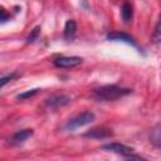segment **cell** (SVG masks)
Instances as JSON below:
<instances>
[{"instance_id": "9", "label": "cell", "mask_w": 161, "mask_h": 161, "mask_svg": "<svg viewBox=\"0 0 161 161\" xmlns=\"http://www.w3.org/2000/svg\"><path fill=\"white\" fill-rule=\"evenodd\" d=\"M150 141L158 148H161V123H157L150 133Z\"/></svg>"}, {"instance_id": "14", "label": "cell", "mask_w": 161, "mask_h": 161, "mask_svg": "<svg viewBox=\"0 0 161 161\" xmlns=\"http://www.w3.org/2000/svg\"><path fill=\"white\" fill-rule=\"evenodd\" d=\"M38 91L39 89H30V91H26V92H23V93H20V94H18L16 96V99H19V101H23V99H26V98H29V97H33L34 94H36L38 93Z\"/></svg>"}, {"instance_id": "4", "label": "cell", "mask_w": 161, "mask_h": 161, "mask_svg": "<svg viewBox=\"0 0 161 161\" xmlns=\"http://www.w3.org/2000/svg\"><path fill=\"white\" fill-rule=\"evenodd\" d=\"M70 102V97L67 94H54L45 99V107L48 109H57Z\"/></svg>"}, {"instance_id": "5", "label": "cell", "mask_w": 161, "mask_h": 161, "mask_svg": "<svg viewBox=\"0 0 161 161\" xmlns=\"http://www.w3.org/2000/svg\"><path fill=\"white\" fill-rule=\"evenodd\" d=\"M83 136H84L86 138L104 140V138H108V137L113 136V132H112L111 128H107V127H94V128L88 130Z\"/></svg>"}, {"instance_id": "12", "label": "cell", "mask_w": 161, "mask_h": 161, "mask_svg": "<svg viewBox=\"0 0 161 161\" xmlns=\"http://www.w3.org/2000/svg\"><path fill=\"white\" fill-rule=\"evenodd\" d=\"M152 42L153 43H160L161 42V16H160L158 23L155 28V31H153V35H152Z\"/></svg>"}, {"instance_id": "15", "label": "cell", "mask_w": 161, "mask_h": 161, "mask_svg": "<svg viewBox=\"0 0 161 161\" xmlns=\"http://www.w3.org/2000/svg\"><path fill=\"white\" fill-rule=\"evenodd\" d=\"M16 75H18L16 73H11V74H9V75H6V77H3V78H1V80H0V87L3 88V87H4V86L8 83V82L13 80V79H14Z\"/></svg>"}, {"instance_id": "7", "label": "cell", "mask_w": 161, "mask_h": 161, "mask_svg": "<svg viewBox=\"0 0 161 161\" xmlns=\"http://www.w3.org/2000/svg\"><path fill=\"white\" fill-rule=\"evenodd\" d=\"M107 39L108 40H114V42H125L132 47H136V43L133 40V38L126 33H121V31H114V33H109L107 34Z\"/></svg>"}, {"instance_id": "3", "label": "cell", "mask_w": 161, "mask_h": 161, "mask_svg": "<svg viewBox=\"0 0 161 161\" xmlns=\"http://www.w3.org/2000/svg\"><path fill=\"white\" fill-rule=\"evenodd\" d=\"M102 150H106V151H109V152H114V153H118L123 157H127L130 155H132L135 152V148L133 147H130L127 145H123V143H118V142H112V143H106V145H102L101 146Z\"/></svg>"}, {"instance_id": "13", "label": "cell", "mask_w": 161, "mask_h": 161, "mask_svg": "<svg viewBox=\"0 0 161 161\" xmlns=\"http://www.w3.org/2000/svg\"><path fill=\"white\" fill-rule=\"evenodd\" d=\"M39 34H40V26H35V28L31 30V33L29 34V36L26 38V43H28V44H30V43L35 42Z\"/></svg>"}, {"instance_id": "1", "label": "cell", "mask_w": 161, "mask_h": 161, "mask_svg": "<svg viewBox=\"0 0 161 161\" xmlns=\"http://www.w3.org/2000/svg\"><path fill=\"white\" fill-rule=\"evenodd\" d=\"M132 89L119 87L116 84H107L98 87L93 91V97L98 101H116L118 98H122L127 94H130Z\"/></svg>"}, {"instance_id": "6", "label": "cell", "mask_w": 161, "mask_h": 161, "mask_svg": "<svg viewBox=\"0 0 161 161\" xmlns=\"http://www.w3.org/2000/svg\"><path fill=\"white\" fill-rule=\"evenodd\" d=\"M83 62L80 57H59L54 60V65L58 68H73Z\"/></svg>"}, {"instance_id": "8", "label": "cell", "mask_w": 161, "mask_h": 161, "mask_svg": "<svg viewBox=\"0 0 161 161\" xmlns=\"http://www.w3.org/2000/svg\"><path fill=\"white\" fill-rule=\"evenodd\" d=\"M33 135V130H21V131H18L15 132L10 138H9V142L13 143V145H19L21 142H24L25 140H28L30 136Z\"/></svg>"}, {"instance_id": "10", "label": "cell", "mask_w": 161, "mask_h": 161, "mask_svg": "<svg viewBox=\"0 0 161 161\" xmlns=\"http://www.w3.org/2000/svg\"><path fill=\"white\" fill-rule=\"evenodd\" d=\"M121 16H122V19L126 23L131 21V19H132V6L128 3H125L122 5V8H121Z\"/></svg>"}, {"instance_id": "16", "label": "cell", "mask_w": 161, "mask_h": 161, "mask_svg": "<svg viewBox=\"0 0 161 161\" xmlns=\"http://www.w3.org/2000/svg\"><path fill=\"white\" fill-rule=\"evenodd\" d=\"M8 18H10V16H9V15L6 14V11L3 9V10H1V21H3V23H4V21H6V20H8Z\"/></svg>"}, {"instance_id": "11", "label": "cell", "mask_w": 161, "mask_h": 161, "mask_svg": "<svg viewBox=\"0 0 161 161\" xmlns=\"http://www.w3.org/2000/svg\"><path fill=\"white\" fill-rule=\"evenodd\" d=\"M75 30H77V24L74 20H68L65 23V26H64V36L65 38H70L75 34Z\"/></svg>"}, {"instance_id": "2", "label": "cell", "mask_w": 161, "mask_h": 161, "mask_svg": "<svg viewBox=\"0 0 161 161\" xmlns=\"http://www.w3.org/2000/svg\"><path fill=\"white\" fill-rule=\"evenodd\" d=\"M94 118H96L94 113L88 112V111H87V112H82V113L77 114L75 117L70 118V119L65 123L64 128H65L67 131H74V130H78V128H80V127H83V126L89 125L91 122L94 121Z\"/></svg>"}]
</instances>
